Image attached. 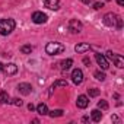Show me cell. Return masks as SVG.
I'll return each mask as SVG.
<instances>
[{"label":"cell","mask_w":124,"mask_h":124,"mask_svg":"<svg viewBox=\"0 0 124 124\" xmlns=\"http://www.w3.org/2000/svg\"><path fill=\"white\" fill-rule=\"evenodd\" d=\"M60 64H61V69H63V70H67V69H70V67H72V64H73V60H72V58L63 60Z\"/></svg>","instance_id":"cell-16"},{"label":"cell","mask_w":124,"mask_h":124,"mask_svg":"<svg viewBox=\"0 0 124 124\" xmlns=\"http://www.w3.org/2000/svg\"><path fill=\"white\" fill-rule=\"evenodd\" d=\"M12 104H13V105H16V107H21V105H22V101H21V99H18V98H15V99H12Z\"/></svg>","instance_id":"cell-24"},{"label":"cell","mask_w":124,"mask_h":124,"mask_svg":"<svg viewBox=\"0 0 124 124\" xmlns=\"http://www.w3.org/2000/svg\"><path fill=\"white\" fill-rule=\"evenodd\" d=\"M76 105H78V108H86L88 105H89V98L86 96V95H80V96H78V101H76Z\"/></svg>","instance_id":"cell-10"},{"label":"cell","mask_w":124,"mask_h":124,"mask_svg":"<svg viewBox=\"0 0 124 124\" xmlns=\"http://www.w3.org/2000/svg\"><path fill=\"white\" fill-rule=\"evenodd\" d=\"M37 112L41 114V115H45V114H48V107H47L44 102H41V104L37 107Z\"/></svg>","instance_id":"cell-14"},{"label":"cell","mask_w":124,"mask_h":124,"mask_svg":"<svg viewBox=\"0 0 124 124\" xmlns=\"http://www.w3.org/2000/svg\"><path fill=\"white\" fill-rule=\"evenodd\" d=\"M21 51H22L23 54H31L32 47H31V45H22V47H21Z\"/></svg>","instance_id":"cell-21"},{"label":"cell","mask_w":124,"mask_h":124,"mask_svg":"<svg viewBox=\"0 0 124 124\" xmlns=\"http://www.w3.org/2000/svg\"><path fill=\"white\" fill-rule=\"evenodd\" d=\"M3 72H5L8 76L16 75V73H18V66H16V64H13V63H9V64L3 66Z\"/></svg>","instance_id":"cell-9"},{"label":"cell","mask_w":124,"mask_h":124,"mask_svg":"<svg viewBox=\"0 0 124 124\" xmlns=\"http://www.w3.org/2000/svg\"><path fill=\"white\" fill-rule=\"evenodd\" d=\"M83 3H91V0H82Z\"/></svg>","instance_id":"cell-29"},{"label":"cell","mask_w":124,"mask_h":124,"mask_svg":"<svg viewBox=\"0 0 124 124\" xmlns=\"http://www.w3.org/2000/svg\"><path fill=\"white\" fill-rule=\"evenodd\" d=\"M8 102H10L9 93L8 92H0V104H8Z\"/></svg>","instance_id":"cell-17"},{"label":"cell","mask_w":124,"mask_h":124,"mask_svg":"<svg viewBox=\"0 0 124 124\" xmlns=\"http://www.w3.org/2000/svg\"><path fill=\"white\" fill-rule=\"evenodd\" d=\"M82 29H83V25H82L80 21H78V19H72V21L69 22V31H70L72 34H79Z\"/></svg>","instance_id":"cell-5"},{"label":"cell","mask_w":124,"mask_h":124,"mask_svg":"<svg viewBox=\"0 0 124 124\" xmlns=\"http://www.w3.org/2000/svg\"><path fill=\"white\" fill-rule=\"evenodd\" d=\"M28 109H29V111H34V109H35V107H34L32 104H29V105H28Z\"/></svg>","instance_id":"cell-26"},{"label":"cell","mask_w":124,"mask_h":124,"mask_svg":"<svg viewBox=\"0 0 124 124\" xmlns=\"http://www.w3.org/2000/svg\"><path fill=\"white\" fill-rule=\"evenodd\" d=\"M99 91L98 89H89V96H98Z\"/></svg>","instance_id":"cell-23"},{"label":"cell","mask_w":124,"mask_h":124,"mask_svg":"<svg viewBox=\"0 0 124 124\" xmlns=\"http://www.w3.org/2000/svg\"><path fill=\"white\" fill-rule=\"evenodd\" d=\"M67 85H69V83H67V80H61V79H58V80H55V82H54V85H53V88H51V89L58 88V86H64V88H66Z\"/></svg>","instance_id":"cell-18"},{"label":"cell","mask_w":124,"mask_h":124,"mask_svg":"<svg viewBox=\"0 0 124 124\" xmlns=\"http://www.w3.org/2000/svg\"><path fill=\"white\" fill-rule=\"evenodd\" d=\"M91 117H92V120L93 121H101V118H102V112L99 111V109H93L92 112H91Z\"/></svg>","instance_id":"cell-15"},{"label":"cell","mask_w":124,"mask_h":124,"mask_svg":"<svg viewBox=\"0 0 124 124\" xmlns=\"http://www.w3.org/2000/svg\"><path fill=\"white\" fill-rule=\"evenodd\" d=\"M83 63H85V64H91V60H88V58H85V60H83Z\"/></svg>","instance_id":"cell-28"},{"label":"cell","mask_w":124,"mask_h":124,"mask_svg":"<svg viewBox=\"0 0 124 124\" xmlns=\"http://www.w3.org/2000/svg\"><path fill=\"white\" fill-rule=\"evenodd\" d=\"M95 58H96V63L99 64V67L102 69V70H107L109 66H108V61H107V57L104 55V54H95Z\"/></svg>","instance_id":"cell-7"},{"label":"cell","mask_w":124,"mask_h":124,"mask_svg":"<svg viewBox=\"0 0 124 124\" xmlns=\"http://www.w3.org/2000/svg\"><path fill=\"white\" fill-rule=\"evenodd\" d=\"M117 3H118L120 6H124V0H117Z\"/></svg>","instance_id":"cell-27"},{"label":"cell","mask_w":124,"mask_h":124,"mask_svg":"<svg viewBox=\"0 0 124 124\" xmlns=\"http://www.w3.org/2000/svg\"><path fill=\"white\" fill-rule=\"evenodd\" d=\"M18 91L22 93V95H29L32 92V86L29 83H19L18 85Z\"/></svg>","instance_id":"cell-11"},{"label":"cell","mask_w":124,"mask_h":124,"mask_svg":"<svg viewBox=\"0 0 124 124\" xmlns=\"http://www.w3.org/2000/svg\"><path fill=\"white\" fill-rule=\"evenodd\" d=\"M72 82L75 85H80L83 82V72L80 69H75L72 72Z\"/></svg>","instance_id":"cell-6"},{"label":"cell","mask_w":124,"mask_h":124,"mask_svg":"<svg viewBox=\"0 0 124 124\" xmlns=\"http://www.w3.org/2000/svg\"><path fill=\"white\" fill-rule=\"evenodd\" d=\"M98 108H99V109H108V102L104 101V99H101V101L98 102Z\"/></svg>","instance_id":"cell-22"},{"label":"cell","mask_w":124,"mask_h":124,"mask_svg":"<svg viewBox=\"0 0 124 124\" xmlns=\"http://www.w3.org/2000/svg\"><path fill=\"white\" fill-rule=\"evenodd\" d=\"M44 6L51 10H57L60 8V0H44Z\"/></svg>","instance_id":"cell-12"},{"label":"cell","mask_w":124,"mask_h":124,"mask_svg":"<svg viewBox=\"0 0 124 124\" xmlns=\"http://www.w3.org/2000/svg\"><path fill=\"white\" fill-rule=\"evenodd\" d=\"M93 76H95L98 80H101V82H104V80H105V73H102V72H99V70H98V72H95V73H93Z\"/></svg>","instance_id":"cell-20"},{"label":"cell","mask_w":124,"mask_h":124,"mask_svg":"<svg viewBox=\"0 0 124 124\" xmlns=\"http://www.w3.org/2000/svg\"><path fill=\"white\" fill-rule=\"evenodd\" d=\"M89 48H91V45H89V44L82 42V44H78V45L75 47V51H76V53H86Z\"/></svg>","instance_id":"cell-13"},{"label":"cell","mask_w":124,"mask_h":124,"mask_svg":"<svg viewBox=\"0 0 124 124\" xmlns=\"http://www.w3.org/2000/svg\"><path fill=\"white\" fill-rule=\"evenodd\" d=\"M104 23L107 26H117V28H121L123 26V21L118 15L115 13H107L104 16Z\"/></svg>","instance_id":"cell-2"},{"label":"cell","mask_w":124,"mask_h":124,"mask_svg":"<svg viewBox=\"0 0 124 124\" xmlns=\"http://www.w3.org/2000/svg\"><path fill=\"white\" fill-rule=\"evenodd\" d=\"M16 26L13 19H0V35H9Z\"/></svg>","instance_id":"cell-1"},{"label":"cell","mask_w":124,"mask_h":124,"mask_svg":"<svg viewBox=\"0 0 124 124\" xmlns=\"http://www.w3.org/2000/svg\"><path fill=\"white\" fill-rule=\"evenodd\" d=\"M102 6H104V3H99V2H96V3L93 5V9H96V10H98V9H101Z\"/></svg>","instance_id":"cell-25"},{"label":"cell","mask_w":124,"mask_h":124,"mask_svg":"<svg viewBox=\"0 0 124 124\" xmlns=\"http://www.w3.org/2000/svg\"><path fill=\"white\" fill-rule=\"evenodd\" d=\"M32 21H34V23H38V25L45 23V22H47V15L42 13V12H34V15H32Z\"/></svg>","instance_id":"cell-8"},{"label":"cell","mask_w":124,"mask_h":124,"mask_svg":"<svg viewBox=\"0 0 124 124\" xmlns=\"http://www.w3.org/2000/svg\"><path fill=\"white\" fill-rule=\"evenodd\" d=\"M2 70H3V64H2V63H0V72H2Z\"/></svg>","instance_id":"cell-30"},{"label":"cell","mask_w":124,"mask_h":124,"mask_svg":"<svg viewBox=\"0 0 124 124\" xmlns=\"http://www.w3.org/2000/svg\"><path fill=\"white\" fill-rule=\"evenodd\" d=\"M107 57H108L109 60H112V63H114L118 69H123V67H124V57H123L121 54H115V53H112V51H108V53H107Z\"/></svg>","instance_id":"cell-4"},{"label":"cell","mask_w":124,"mask_h":124,"mask_svg":"<svg viewBox=\"0 0 124 124\" xmlns=\"http://www.w3.org/2000/svg\"><path fill=\"white\" fill-rule=\"evenodd\" d=\"M48 115L50 117H61L63 115V109H53V111H48Z\"/></svg>","instance_id":"cell-19"},{"label":"cell","mask_w":124,"mask_h":124,"mask_svg":"<svg viewBox=\"0 0 124 124\" xmlns=\"http://www.w3.org/2000/svg\"><path fill=\"white\" fill-rule=\"evenodd\" d=\"M45 51L50 55H57V54H61L64 51V45L60 42H48L45 45Z\"/></svg>","instance_id":"cell-3"}]
</instances>
